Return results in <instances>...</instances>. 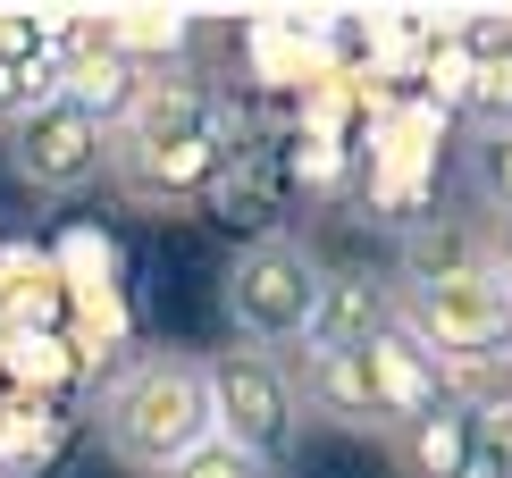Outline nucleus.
Wrapping results in <instances>:
<instances>
[{"label":"nucleus","instance_id":"1a4fd4ad","mask_svg":"<svg viewBox=\"0 0 512 478\" xmlns=\"http://www.w3.org/2000/svg\"><path fill=\"white\" fill-rule=\"evenodd\" d=\"M378 445H387V462L403 478H462L471 470V445H479V411H471V395H445V403L420 411V420L387 428Z\"/></svg>","mask_w":512,"mask_h":478},{"label":"nucleus","instance_id":"f257e3e1","mask_svg":"<svg viewBox=\"0 0 512 478\" xmlns=\"http://www.w3.org/2000/svg\"><path fill=\"white\" fill-rule=\"evenodd\" d=\"M244 151L236 101L202 76H152L143 101L110 126V177L135 210H202L219 202L227 168Z\"/></svg>","mask_w":512,"mask_h":478},{"label":"nucleus","instance_id":"7ed1b4c3","mask_svg":"<svg viewBox=\"0 0 512 478\" xmlns=\"http://www.w3.org/2000/svg\"><path fill=\"white\" fill-rule=\"evenodd\" d=\"M93 420L135 478H168L194 445H210V361L185 344H143L101 378Z\"/></svg>","mask_w":512,"mask_h":478},{"label":"nucleus","instance_id":"9d476101","mask_svg":"<svg viewBox=\"0 0 512 478\" xmlns=\"http://www.w3.org/2000/svg\"><path fill=\"white\" fill-rule=\"evenodd\" d=\"M143 84H152V76L126 68L110 42H101V26H76L68 34V68H59V101H68V110H84L93 126H118L143 101Z\"/></svg>","mask_w":512,"mask_h":478},{"label":"nucleus","instance_id":"f3484780","mask_svg":"<svg viewBox=\"0 0 512 478\" xmlns=\"http://www.w3.org/2000/svg\"><path fill=\"white\" fill-rule=\"evenodd\" d=\"M504 453H512V403H504Z\"/></svg>","mask_w":512,"mask_h":478},{"label":"nucleus","instance_id":"6e6552de","mask_svg":"<svg viewBox=\"0 0 512 478\" xmlns=\"http://www.w3.org/2000/svg\"><path fill=\"white\" fill-rule=\"evenodd\" d=\"M370 395H378V437H387V428L420 420L429 403H445V395H454V378L420 353L412 328H395V319H387V328L370 336Z\"/></svg>","mask_w":512,"mask_h":478},{"label":"nucleus","instance_id":"0eeeda50","mask_svg":"<svg viewBox=\"0 0 512 478\" xmlns=\"http://www.w3.org/2000/svg\"><path fill=\"white\" fill-rule=\"evenodd\" d=\"M59 68H68V34L51 17L26 9H0V126L59 101Z\"/></svg>","mask_w":512,"mask_h":478},{"label":"nucleus","instance_id":"4468645a","mask_svg":"<svg viewBox=\"0 0 512 478\" xmlns=\"http://www.w3.org/2000/svg\"><path fill=\"white\" fill-rule=\"evenodd\" d=\"M168 478H277V462H252V453H236L227 437H210V445L185 453V462L168 470Z\"/></svg>","mask_w":512,"mask_h":478},{"label":"nucleus","instance_id":"2eb2a0df","mask_svg":"<svg viewBox=\"0 0 512 478\" xmlns=\"http://www.w3.org/2000/svg\"><path fill=\"white\" fill-rule=\"evenodd\" d=\"M479 193H487V210L512 227V135H487L479 143Z\"/></svg>","mask_w":512,"mask_h":478},{"label":"nucleus","instance_id":"9b49d317","mask_svg":"<svg viewBox=\"0 0 512 478\" xmlns=\"http://www.w3.org/2000/svg\"><path fill=\"white\" fill-rule=\"evenodd\" d=\"M93 26L135 76H185V59H194V17H177V9H110Z\"/></svg>","mask_w":512,"mask_h":478},{"label":"nucleus","instance_id":"f03ea898","mask_svg":"<svg viewBox=\"0 0 512 478\" xmlns=\"http://www.w3.org/2000/svg\"><path fill=\"white\" fill-rule=\"evenodd\" d=\"M387 294H395V328L420 336V353L454 378V395H487V369H512V294L487 277L479 244L462 252L412 244Z\"/></svg>","mask_w":512,"mask_h":478},{"label":"nucleus","instance_id":"20e7f679","mask_svg":"<svg viewBox=\"0 0 512 478\" xmlns=\"http://www.w3.org/2000/svg\"><path fill=\"white\" fill-rule=\"evenodd\" d=\"M319 286H328V260H319L303 235H252L236 244L219 277V311H227V336L252 344V353H303L311 319H319Z\"/></svg>","mask_w":512,"mask_h":478},{"label":"nucleus","instance_id":"39448f33","mask_svg":"<svg viewBox=\"0 0 512 478\" xmlns=\"http://www.w3.org/2000/svg\"><path fill=\"white\" fill-rule=\"evenodd\" d=\"M210 361V437H227L252 462H286L294 437H303V395H294V369L277 353H252V344H227Z\"/></svg>","mask_w":512,"mask_h":478},{"label":"nucleus","instance_id":"dca6fc26","mask_svg":"<svg viewBox=\"0 0 512 478\" xmlns=\"http://www.w3.org/2000/svg\"><path fill=\"white\" fill-rule=\"evenodd\" d=\"M479 260H487V277H496V286L512 294V227H504V235H487V244H479Z\"/></svg>","mask_w":512,"mask_h":478},{"label":"nucleus","instance_id":"f8f14e48","mask_svg":"<svg viewBox=\"0 0 512 478\" xmlns=\"http://www.w3.org/2000/svg\"><path fill=\"white\" fill-rule=\"evenodd\" d=\"M387 319H395L387 277H370V269H328V286H319V319H311L303 344H370Z\"/></svg>","mask_w":512,"mask_h":478},{"label":"nucleus","instance_id":"423d86ee","mask_svg":"<svg viewBox=\"0 0 512 478\" xmlns=\"http://www.w3.org/2000/svg\"><path fill=\"white\" fill-rule=\"evenodd\" d=\"M0 151H9V177L42 193V202H68V193L110 177V126H93L68 101H42V110L0 126Z\"/></svg>","mask_w":512,"mask_h":478},{"label":"nucleus","instance_id":"ddd939ff","mask_svg":"<svg viewBox=\"0 0 512 478\" xmlns=\"http://www.w3.org/2000/svg\"><path fill=\"white\" fill-rule=\"evenodd\" d=\"M462 118H471V135H512V26L504 34H479L471 51V76H462Z\"/></svg>","mask_w":512,"mask_h":478}]
</instances>
